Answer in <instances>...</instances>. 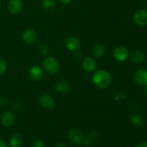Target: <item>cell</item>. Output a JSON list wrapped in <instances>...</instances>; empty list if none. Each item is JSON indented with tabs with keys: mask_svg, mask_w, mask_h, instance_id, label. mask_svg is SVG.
Here are the masks:
<instances>
[{
	"mask_svg": "<svg viewBox=\"0 0 147 147\" xmlns=\"http://www.w3.org/2000/svg\"><path fill=\"white\" fill-rule=\"evenodd\" d=\"M24 143L22 136L20 133H14L9 139V145L11 147H22Z\"/></svg>",
	"mask_w": 147,
	"mask_h": 147,
	"instance_id": "obj_13",
	"label": "cell"
},
{
	"mask_svg": "<svg viewBox=\"0 0 147 147\" xmlns=\"http://www.w3.org/2000/svg\"><path fill=\"white\" fill-rule=\"evenodd\" d=\"M134 21L137 25L145 26L147 24V10L140 9L135 11L134 14Z\"/></svg>",
	"mask_w": 147,
	"mask_h": 147,
	"instance_id": "obj_5",
	"label": "cell"
},
{
	"mask_svg": "<svg viewBox=\"0 0 147 147\" xmlns=\"http://www.w3.org/2000/svg\"><path fill=\"white\" fill-rule=\"evenodd\" d=\"M105 51L106 49L103 45L97 44L93 48V55L96 58H99L104 55Z\"/></svg>",
	"mask_w": 147,
	"mask_h": 147,
	"instance_id": "obj_18",
	"label": "cell"
},
{
	"mask_svg": "<svg viewBox=\"0 0 147 147\" xmlns=\"http://www.w3.org/2000/svg\"><path fill=\"white\" fill-rule=\"evenodd\" d=\"M145 93H146V94L147 95V86H146V88H145Z\"/></svg>",
	"mask_w": 147,
	"mask_h": 147,
	"instance_id": "obj_32",
	"label": "cell"
},
{
	"mask_svg": "<svg viewBox=\"0 0 147 147\" xmlns=\"http://www.w3.org/2000/svg\"><path fill=\"white\" fill-rule=\"evenodd\" d=\"M42 67L47 73L54 75L60 70V64L55 57H47L43 60Z\"/></svg>",
	"mask_w": 147,
	"mask_h": 147,
	"instance_id": "obj_2",
	"label": "cell"
},
{
	"mask_svg": "<svg viewBox=\"0 0 147 147\" xmlns=\"http://www.w3.org/2000/svg\"><path fill=\"white\" fill-rule=\"evenodd\" d=\"M14 121H15V116L12 112L9 111H5L1 116V124L4 127L11 126L14 123Z\"/></svg>",
	"mask_w": 147,
	"mask_h": 147,
	"instance_id": "obj_12",
	"label": "cell"
},
{
	"mask_svg": "<svg viewBox=\"0 0 147 147\" xmlns=\"http://www.w3.org/2000/svg\"><path fill=\"white\" fill-rule=\"evenodd\" d=\"M92 80L96 87L100 89H106L111 83V76L106 70H98L93 74Z\"/></svg>",
	"mask_w": 147,
	"mask_h": 147,
	"instance_id": "obj_1",
	"label": "cell"
},
{
	"mask_svg": "<svg viewBox=\"0 0 147 147\" xmlns=\"http://www.w3.org/2000/svg\"><path fill=\"white\" fill-rule=\"evenodd\" d=\"M7 103V99L4 96H0V106H4Z\"/></svg>",
	"mask_w": 147,
	"mask_h": 147,
	"instance_id": "obj_25",
	"label": "cell"
},
{
	"mask_svg": "<svg viewBox=\"0 0 147 147\" xmlns=\"http://www.w3.org/2000/svg\"><path fill=\"white\" fill-rule=\"evenodd\" d=\"M60 2L62 4H64V5H66V4H68L71 2L72 0H59Z\"/></svg>",
	"mask_w": 147,
	"mask_h": 147,
	"instance_id": "obj_30",
	"label": "cell"
},
{
	"mask_svg": "<svg viewBox=\"0 0 147 147\" xmlns=\"http://www.w3.org/2000/svg\"><path fill=\"white\" fill-rule=\"evenodd\" d=\"M22 105V103L21 101H20V100H16V101H14V103H13L12 109L15 111L20 110Z\"/></svg>",
	"mask_w": 147,
	"mask_h": 147,
	"instance_id": "obj_24",
	"label": "cell"
},
{
	"mask_svg": "<svg viewBox=\"0 0 147 147\" xmlns=\"http://www.w3.org/2000/svg\"><path fill=\"white\" fill-rule=\"evenodd\" d=\"M29 76L34 81H39L43 77V71L41 67L37 65L32 66L28 71Z\"/></svg>",
	"mask_w": 147,
	"mask_h": 147,
	"instance_id": "obj_10",
	"label": "cell"
},
{
	"mask_svg": "<svg viewBox=\"0 0 147 147\" xmlns=\"http://www.w3.org/2000/svg\"><path fill=\"white\" fill-rule=\"evenodd\" d=\"M130 60L134 63H142L145 60V55L140 50H135L131 54Z\"/></svg>",
	"mask_w": 147,
	"mask_h": 147,
	"instance_id": "obj_16",
	"label": "cell"
},
{
	"mask_svg": "<svg viewBox=\"0 0 147 147\" xmlns=\"http://www.w3.org/2000/svg\"><path fill=\"white\" fill-rule=\"evenodd\" d=\"M130 123L135 127H141L144 124V119L140 115L134 113L130 116Z\"/></svg>",
	"mask_w": 147,
	"mask_h": 147,
	"instance_id": "obj_17",
	"label": "cell"
},
{
	"mask_svg": "<svg viewBox=\"0 0 147 147\" xmlns=\"http://www.w3.org/2000/svg\"><path fill=\"white\" fill-rule=\"evenodd\" d=\"M39 103L40 106L47 110H52L56 106V101L54 98L47 93H43L39 97Z\"/></svg>",
	"mask_w": 147,
	"mask_h": 147,
	"instance_id": "obj_4",
	"label": "cell"
},
{
	"mask_svg": "<svg viewBox=\"0 0 147 147\" xmlns=\"http://www.w3.org/2000/svg\"><path fill=\"white\" fill-rule=\"evenodd\" d=\"M0 7H1V1H0Z\"/></svg>",
	"mask_w": 147,
	"mask_h": 147,
	"instance_id": "obj_34",
	"label": "cell"
},
{
	"mask_svg": "<svg viewBox=\"0 0 147 147\" xmlns=\"http://www.w3.org/2000/svg\"><path fill=\"white\" fill-rule=\"evenodd\" d=\"M83 69L87 72H93L96 68V62L92 57H86L83 61Z\"/></svg>",
	"mask_w": 147,
	"mask_h": 147,
	"instance_id": "obj_15",
	"label": "cell"
},
{
	"mask_svg": "<svg viewBox=\"0 0 147 147\" xmlns=\"http://www.w3.org/2000/svg\"><path fill=\"white\" fill-rule=\"evenodd\" d=\"M136 147H147V142H139Z\"/></svg>",
	"mask_w": 147,
	"mask_h": 147,
	"instance_id": "obj_29",
	"label": "cell"
},
{
	"mask_svg": "<svg viewBox=\"0 0 147 147\" xmlns=\"http://www.w3.org/2000/svg\"><path fill=\"white\" fill-rule=\"evenodd\" d=\"M55 147H67V146L64 143H60V144H57L55 146Z\"/></svg>",
	"mask_w": 147,
	"mask_h": 147,
	"instance_id": "obj_31",
	"label": "cell"
},
{
	"mask_svg": "<svg viewBox=\"0 0 147 147\" xmlns=\"http://www.w3.org/2000/svg\"><path fill=\"white\" fill-rule=\"evenodd\" d=\"M38 50H39V52H40V53L42 55L46 56L47 55V54H48L49 53L48 47H47V45H41L39 47Z\"/></svg>",
	"mask_w": 147,
	"mask_h": 147,
	"instance_id": "obj_22",
	"label": "cell"
},
{
	"mask_svg": "<svg viewBox=\"0 0 147 147\" xmlns=\"http://www.w3.org/2000/svg\"><path fill=\"white\" fill-rule=\"evenodd\" d=\"M65 47L69 51H77L80 47V41L76 37H70L66 40Z\"/></svg>",
	"mask_w": 147,
	"mask_h": 147,
	"instance_id": "obj_9",
	"label": "cell"
},
{
	"mask_svg": "<svg viewBox=\"0 0 147 147\" xmlns=\"http://www.w3.org/2000/svg\"><path fill=\"white\" fill-rule=\"evenodd\" d=\"M42 5L47 10H54L57 7L55 0H42Z\"/></svg>",
	"mask_w": 147,
	"mask_h": 147,
	"instance_id": "obj_19",
	"label": "cell"
},
{
	"mask_svg": "<svg viewBox=\"0 0 147 147\" xmlns=\"http://www.w3.org/2000/svg\"><path fill=\"white\" fill-rule=\"evenodd\" d=\"M67 139L73 145H80L83 144L84 136L77 128H70L67 132Z\"/></svg>",
	"mask_w": 147,
	"mask_h": 147,
	"instance_id": "obj_3",
	"label": "cell"
},
{
	"mask_svg": "<svg viewBox=\"0 0 147 147\" xmlns=\"http://www.w3.org/2000/svg\"><path fill=\"white\" fill-rule=\"evenodd\" d=\"M32 147H45L42 141L40 139H34L32 143Z\"/></svg>",
	"mask_w": 147,
	"mask_h": 147,
	"instance_id": "obj_23",
	"label": "cell"
},
{
	"mask_svg": "<svg viewBox=\"0 0 147 147\" xmlns=\"http://www.w3.org/2000/svg\"><path fill=\"white\" fill-rule=\"evenodd\" d=\"M0 147H9L7 142L2 139H0Z\"/></svg>",
	"mask_w": 147,
	"mask_h": 147,
	"instance_id": "obj_27",
	"label": "cell"
},
{
	"mask_svg": "<svg viewBox=\"0 0 147 147\" xmlns=\"http://www.w3.org/2000/svg\"><path fill=\"white\" fill-rule=\"evenodd\" d=\"M23 4L22 0H9L7 4V9L11 14H18L22 10Z\"/></svg>",
	"mask_w": 147,
	"mask_h": 147,
	"instance_id": "obj_6",
	"label": "cell"
},
{
	"mask_svg": "<svg viewBox=\"0 0 147 147\" xmlns=\"http://www.w3.org/2000/svg\"><path fill=\"white\" fill-rule=\"evenodd\" d=\"M87 138L88 139H90L91 141V142H93L98 139V132L96 131H90L88 134Z\"/></svg>",
	"mask_w": 147,
	"mask_h": 147,
	"instance_id": "obj_21",
	"label": "cell"
},
{
	"mask_svg": "<svg viewBox=\"0 0 147 147\" xmlns=\"http://www.w3.org/2000/svg\"><path fill=\"white\" fill-rule=\"evenodd\" d=\"M22 40L27 45H32L37 40V34L32 30H26L22 35Z\"/></svg>",
	"mask_w": 147,
	"mask_h": 147,
	"instance_id": "obj_11",
	"label": "cell"
},
{
	"mask_svg": "<svg viewBox=\"0 0 147 147\" xmlns=\"http://www.w3.org/2000/svg\"><path fill=\"white\" fill-rule=\"evenodd\" d=\"M113 56L115 59L119 62H123L129 57V51L126 47L119 46L113 50Z\"/></svg>",
	"mask_w": 147,
	"mask_h": 147,
	"instance_id": "obj_7",
	"label": "cell"
},
{
	"mask_svg": "<svg viewBox=\"0 0 147 147\" xmlns=\"http://www.w3.org/2000/svg\"><path fill=\"white\" fill-rule=\"evenodd\" d=\"M7 68V64L5 60L0 59V76H2L6 72Z\"/></svg>",
	"mask_w": 147,
	"mask_h": 147,
	"instance_id": "obj_20",
	"label": "cell"
},
{
	"mask_svg": "<svg viewBox=\"0 0 147 147\" xmlns=\"http://www.w3.org/2000/svg\"><path fill=\"white\" fill-rule=\"evenodd\" d=\"M70 83L65 80H60L57 82L55 86V89L57 93H60V94H63L65 93L70 90Z\"/></svg>",
	"mask_w": 147,
	"mask_h": 147,
	"instance_id": "obj_14",
	"label": "cell"
},
{
	"mask_svg": "<svg viewBox=\"0 0 147 147\" xmlns=\"http://www.w3.org/2000/svg\"><path fill=\"white\" fill-rule=\"evenodd\" d=\"M75 57L76 58L77 60H81V59L83 58V55L80 52H77V53L75 54Z\"/></svg>",
	"mask_w": 147,
	"mask_h": 147,
	"instance_id": "obj_26",
	"label": "cell"
},
{
	"mask_svg": "<svg viewBox=\"0 0 147 147\" xmlns=\"http://www.w3.org/2000/svg\"><path fill=\"white\" fill-rule=\"evenodd\" d=\"M85 147H90V146H85Z\"/></svg>",
	"mask_w": 147,
	"mask_h": 147,
	"instance_id": "obj_33",
	"label": "cell"
},
{
	"mask_svg": "<svg viewBox=\"0 0 147 147\" xmlns=\"http://www.w3.org/2000/svg\"><path fill=\"white\" fill-rule=\"evenodd\" d=\"M135 82L139 86H147V70L141 69L136 72L134 76Z\"/></svg>",
	"mask_w": 147,
	"mask_h": 147,
	"instance_id": "obj_8",
	"label": "cell"
},
{
	"mask_svg": "<svg viewBox=\"0 0 147 147\" xmlns=\"http://www.w3.org/2000/svg\"><path fill=\"white\" fill-rule=\"evenodd\" d=\"M91 141L90 140V139H88V138H86V139H84V140H83V144H84L85 146H90V144H91Z\"/></svg>",
	"mask_w": 147,
	"mask_h": 147,
	"instance_id": "obj_28",
	"label": "cell"
}]
</instances>
